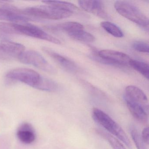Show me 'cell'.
<instances>
[{
    "label": "cell",
    "mask_w": 149,
    "mask_h": 149,
    "mask_svg": "<svg viewBox=\"0 0 149 149\" xmlns=\"http://www.w3.org/2000/svg\"><path fill=\"white\" fill-rule=\"evenodd\" d=\"M114 6L122 16L141 27L148 29V18L135 5L126 1H118L115 2Z\"/></svg>",
    "instance_id": "3957f363"
},
{
    "label": "cell",
    "mask_w": 149,
    "mask_h": 149,
    "mask_svg": "<svg viewBox=\"0 0 149 149\" xmlns=\"http://www.w3.org/2000/svg\"><path fill=\"white\" fill-rule=\"evenodd\" d=\"M25 50L24 45L11 41L0 42V60H8L18 59Z\"/></svg>",
    "instance_id": "9c48e42d"
},
{
    "label": "cell",
    "mask_w": 149,
    "mask_h": 149,
    "mask_svg": "<svg viewBox=\"0 0 149 149\" xmlns=\"http://www.w3.org/2000/svg\"><path fill=\"white\" fill-rule=\"evenodd\" d=\"M20 13L35 19L59 20L69 18L73 13L70 11L50 5L36 6L20 9Z\"/></svg>",
    "instance_id": "6da1fadb"
},
{
    "label": "cell",
    "mask_w": 149,
    "mask_h": 149,
    "mask_svg": "<svg viewBox=\"0 0 149 149\" xmlns=\"http://www.w3.org/2000/svg\"><path fill=\"white\" fill-rule=\"evenodd\" d=\"M130 133L137 149H147V145L144 142L138 131L135 127L131 128Z\"/></svg>",
    "instance_id": "44dd1931"
},
{
    "label": "cell",
    "mask_w": 149,
    "mask_h": 149,
    "mask_svg": "<svg viewBox=\"0 0 149 149\" xmlns=\"http://www.w3.org/2000/svg\"><path fill=\"white\" fill-rule=\"evenodd\" d=\"M0 20L9 21L14 23H23L40 19L24 15L20 13L19 8L7 4L0 7Z\"/></svg>",
    "instance_id": "ba28073f"
},
{
    "label": "cell",
    "mask_w": 149,
    "mask_h": 149,
    "mask_svg": "<svg viewBox=\"0 0 149 149\" xmlns=\"http://www.w3.org/2000/svg\"><path fill=\"white\" fill-rule=\"evenodd\" d=\"M95 131L98 135L108 141L113 149H126L119 139L114 137L113 135L100 129H96Z\"/></svg>",
    "instance_id": "e0dca14e"
},
{
    "label": "cell",
    "mask_w": 149,
    "mask_h": 149,
    "mask_svg": "<svg viewBox=\"0 0 149 149\" xmlns=\"http://www.w3.org/2000/svg\"><path fill=\"white\" fill-rule=\"evenodd\" d=\"M42 49L43 52L49 56L66 71L72 73H77L79 72L80 70L79 67L73 61L61 55L49 48L43 47Z\"/></svg>",
    "instance_id": "8fae6325"
},
{
    "label": "cell",
    "mask_w": 149,
    "mask_h": 149,
    "mask_svg": "<svg viewBox=\"0 0 149 149\" xmlns=\"http://www.w3.org/2000/svg\"><path fill=\"white\" fill-rule=\"evenodd\" d=\"M129 66L140 73L147 80L149 79V69L148 63L141 61L131 59L129 63Z\"/></svg>",
    "instance_id": "ac0fdd59"
},
{
    "label": "cell",
    "mask_w": 149,
    "mask_h": 149,
    "mask_svg": "<svg viewBox=\"0 0 149 149\" xmlns=\"http://www.w3.org/2000/svg\"><path fill=\"white\" fill-rule=\"evenodd\" d=\"M93 53L92 57L97 61L113 66H128L132 59L125 53L110 49L95 50Z\"/></svg>",
    "instance_id": "5b68a950"
},
{
    "label": "cell",
    "mask_w": 149,
    "mask_h": 149,
    "mask_svg": "<svg viewBox=\"0 0 149 149\" xmlns=\"http://www.w3.org/2000/svg\"><path fill=\"white\" fill-rule=\"evenodd\" d=\"M0 32L8 34H15L13 23L0 22Z\"/></svg>",
    "instance_id": "7402d4cb"
},
{
    "label": "cell",
    "mask_w": 149,
    "mask_h": 149,
    "mask_svg": "<svg viewBox=\"0 0 149 149\" xmlns=\"http://www.w3.org/2000/svg\"><path fill=\"white\" fill-rule=\"evenodd\" d=\"M68 35L74 40L82 42H93L95 40L93 35L84 31V29L77 30L68 34Z\"/></svg>",
    "instance_id": "2e32d148"
},
{
    "label": "cell",
    "mask_w": 149,
    "mask_h": 149,
    "mask_svg": "<svg viewBox=\"0 0 149 149\" xmlns=\"http://www.w3.org/2000/svg\"><path fill=\"white\" fill-rule=\"evenodd\" d=\"M47 29L53 32H63L67 34L77 30L84 29L83 26L78 22H64L55 25L46 26Z\"/></svg>",
    "instance_id": "5bb4252c"
},
{
    "label": "cell",
    "mask_w": 149,
    "mask_h": 149,
    "mask_svg": "<svg viewBox=\"0 0 149 149\" xmlns=\"http://www.w3.org/2000/svg\"><path fill=\"white\" fill-rule=\"evenodd\" d=\"M101 26L107 33L114 37L122 38L123 36V33L121 29L112 22H101Z\"/></svg>",
    "instance_id": "d6986e66"
},
{
    "label": "cell",
    "mask_w": 149,
    "mask_h": 149,
    "mask_svg": "<svg viewBox=\"0 0 149 149\" xmlns=\"http://www.w3.org/2000/svg\"><path fill=\"white\" fill-rule=\"evenodd\" d=\"M13 26L15 34L23 35L29 37L40 39L60 45L61 42L57 38L49 34L42 29L30 23H14Z\"/></svg>",
    "instance_id": "8992f818"
},
{
    "label": "cell",
    "mask_w": 149,
    "mask_h": 149,
    "mask_svg": "<svg viewBox=\"0 0 149 149\" xmlns=\"http://www.w3.org/2000/svg\"><path fill=\"white\" fill-rule=\"evenodd\" d=\"M132 47L135 50L142 53H149V45L146 42L136 41L132 44Z\"/></svg>",
    "instance_id": "603a6c76"
},
{
    "label": "cell",
    "mask_w": 149,
    "mask_h": 149,
    "mask_svg": "<svg viewBox=\"0 0 149 149\" xmlns=\"http://www.w3.org/2000/svg\"><path fill=\"white\" fill-rule=\"evenodd\" d=\"M78 3L80 6L84 11L103 19H109V15L102 1H79Z\"/></svg>",
    "instance_id": "7c38bea8"
},
{
    "label": "cell",
    "mask_w": 149,
    "mask_h": 149,
    "mask_svg": "<svg viewBox=\"0 0 149 149\" xmlns=\"http://www.w3.org/2000/svg\"><path fill=\"white\" fill-rule=\"evenodd\" d=\"M92 116L96 123L106 130L116 136L126 146L131 147L130 141L125 132L108 114L97 108H94L92 111Z\"/></svg>",
    "instance_id": "7a4b0ae2"
},
{
    "label": "cell",
    "mask_w": 149,
    "mask_h": 149,
    "mask_svg": "<svg viewBox=\"0 0 149 149\" xmlns=\"http://www.w3.org/2000/svg\"><path fill=\"white\" fill-rule=\"evenodd\" d=\"M6 77L25 84L37 89H40L44 77L31 69L17 68L8 71Z\"/></svg>",
    "instance_id": "277c9868"
},
{
    "label": "cell",
    "mask_w": 149,
    "mask_h": 149,
    "mask_svg": "<svg viewBox=\"0 0 149 149\" xmlns=\"http://www.w3.org/2000/svg\"><path fill=\"white\" fill-rule=\"evenodd\" d=\"M7 3H6V1H0V7L4 6Z\"/></svg>",
    "instance_id": "d4e9b609"
},
{
    "label": "cell",
    "mask_w": 149,
    "mask_h": 149,
    "mask_svg": "<svg viewBox=\"0 0 149 149\" xmlns=\"http://www.w3.org/2000/svg\"><path fill=\"white\" fill-rule=\"evenodd\" d=\"M124 99L125 102H129L138 104L149 111L148 98L143 91L139 88L130 85L125 88Z\"/></svg>",
    "instance_id": "30bf717a"
},
{
    "label": "cell",
    "mask_w": 149,
    "mask_h": 149,
    "mask_svg": "<svg viewBox=\"0 0 149 149\" xmlns=\"http://www.w3.org/2000/svg\"><path fill=\"white\" fill-rule=\"evenodd\" d=\"M42 2L46 5H50L57 7L62 9H65L74 13L75 11L79 10L78 8L74 4L66 1H45Z\"/></svg>",
    "instance_id": "ffe728a7"
},
{
    "label": "cell",
    "mask_w": 149,
    "mask_h": 149,
    "mask_svg": "<svg viewBox=\"0 0 149 149\" xmlns=\"http://www.w3.org/2000/svg\"><path fill=\"white\" fill-rule=\"evenodd\" d=\"M141 136L145 143L148 145L149 143V130L148 127H146L143 129Z\"/></svg>",
    "instance_id": "cb8c5ba5"
},
{
    "label": "cell",
    "mask_w": 149,
    "mask_h": 149,
    "mask_svg": "<svg viewBox=\"0 0 149 149\" xmlns=\"http://www.w3.org/2000/svg\"><path fill=\"white\" fill-rule=\"evenodd\" d=\"M20 62L33 65L49 74L56 73V70L40 53L33 50H25L18 58Z\"/></svg>",
    "instance_id": "52a82bcc"
},
{
    "label": "cell",
    "mask_w": 149,
    "mask_h": 149,
    "mask_svg": "<svg viewBox=\"0 0 149 149\" xmlns=\"http://www.w3.org/2000/svg\"><path fill=\"white\" fill-rule=\"evenodd\" d=\"M127 108L134 118L143 123H146L148 120V112L138 104L125 102Z\"/></svg>",
    "instance_id": "9a60e30c"
},
{
    "label": "cell",
    "mask_w": 149,
    "mask_h": 149,
    "mask_svg": "<svg viewBox=\"0 0 149 149\" xmlns=\"http://www.w3.org/2000/svg\"><path fill=\"white\" fill-rule=\"evenodd\" d=\"M17 136L22 143L30 144L36 139V134L31 125L27 123L20 125L17 132Z\"/></svg>",
    "instance_id": "4fadbf2b"
}]
</instances>
